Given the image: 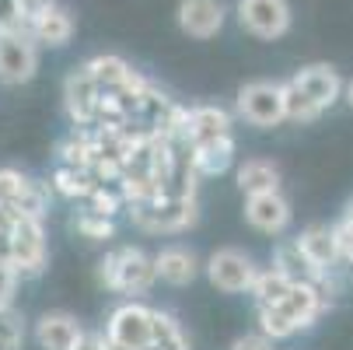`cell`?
I'll list each match as a JSON object with an SVG mask.
<instances>
[{
    "mask_svg": "<svg viewBox=\"0 0 353 350\" xmlns=\"http://www.w3.org/2000/svg\"><path fill=\"white\" fill-rule=\"evenodd\" d=\"M98 280H102L109 291L126 294V298H140L154 287L158 280V266L150 256H143L140 249H116L109 253L102 263H98Z\"/></svg>",
    "mask_w": 353,
    "mask_h": 350,
    "instance_id": "cell-1",
    "label": "cell"
},
{
    "mask_svg": "<svg viewBox=\"0 0 353 350\" xmlns=\"http://www.w3.org/2000/svg\"><path fill=\"white\" fill-rule=\"evenodd\" d=\"M39 70V39L25 25L0 28V81L4 84H28Z\"/></svg>",
    "mask_w": 353,
    "mask_h": 350,
    "instance_id": "cell-2",
    "label": "cell"
},
{
    "mask_svg": "<svg viewBox=\"0 0 353 350\" xmlns=\"http://www.w3.org/2000/svg\"><path fill=\"white\" fill-rule=\"evenodd\" d=\"M8 235H11V263L18 266L21 277H35L46 266V231L42 217L11 211L8 214Z\"/></svg>",
    "mask_w": 353,
    "mask_h": 350,
    "instance_id": "cell-3",
    "label": "cell"
},
{
    "mask_svg": "<svg viewBox=\"0 0 353 350\" xmlns=\"http://www.w3.org/2000/svg\"><path fill=\"white\" fill-rule=\"evenodd\" d=\"M130 217L143 231L175 235V231H185L196 221V196L189 200V196H165V193H158L154 200H147V204H130Z\"/></svg>",
    "mask_w": 353,
    "mask_h": 350,
    "instance_id": "cell-4",
    "label": "cell"
},
{
    "mask_svg": "<svg viewBox=\"0 0 353 350\" xmlns=\"http://www.w3.org/2000/svg\"><path fill=\"white\" fill-rule=\"evenodd\" d=\"M109 350H147L154 340V309H147L140 302H126L112 309L105 322Z\"/></svg>",
    "mask_w": 353,
    "mask_h": 350,
    "instance_id": "cell-5",
    "label": "cell"
},
{
    "mask_svg": "<svg viewBox=\"0 0 353 350\" xmlns=\"http://www.w3.org/2000/svg\"><path fill=\"white\" fill-rule=\"evenodd\" d=\"M238 113L252 126H280L287 119L283 84L273 81H252L238 91Z\"/></svg>",
    "mask_w": 353,
    "mask_h": 350,
    "instance_id": "cell-6",
    "label": "cell"
},
{
    "mask_svg": "<svg viewBox=\"0 0 353 350\" xmlns=\"http://www.w3.org/2000/svg\"><path fill=\"white\" fill-rule=\"evenodd\" d=\"M98 102H102V84L94 81V74L88 70V64H81L63 81V106H67L70 123L81 126V130H91L94 126V116H98Z\"/></svg>",
    "mask_w": 353,
    "mask_h": 350,
    "instance_id": "cell-7",
    "label": "cell"
},
{
    "mask_svg": "<svg viewBox=\"0 0 353 350\" xmlns=\"http://www.w3.org/2000/svg\"><path fill=\"white\" fill-rule=\"evenodd\" d=\"M238 21L245 32H252L256 39H280L290 28V4L287 0H238L234 8Z\"/></svg>",
    "mask_w": 353,
    "mask_h": 350,
    "instance_id": "cell-8",
    "label": "cell"
},
{
    "mask_svg": "<svg viewBox=\"0 0 353 350\" xmlns=\"http://www.w3.org/2000/svg\"><path fill=\"white\" fill-rule=\"evenodd\" d=\"M207 277L217 291L238 294V291H252L259 270L245 253H238V249H217V253L207 260Z\"/></svg>",
    "mask_w": 353,
    "mask_h": 350,
    "instance_id": "cell-9",
    "label": "cell"
},
{
    "mask_svg": "<svg viewBox=\"0 0 353 350\" xmlns=\"http://www.w3.org/2000/svg\"><path fill=\"white\" fill-rule=\"evenodd\" d=\"M46 204H49V193L39 182H32L28 175H21L14 168H0V207H11V211H25V214L42 217Z\"/></svg>",
    "mask_w": 353,
    "mask_h": 350,
    "instance_id": "cell-10",
    "label": "cell"
},
{
    "mask_svg": "<svg viewBox=\"0 0 353 350\" xmlns=\"http://www.w3.org/2000/svg\"><path fill=\"white\" fill-rule=\"evenodd\" d=\"M245 221L263 231V235H280L290 224V204L276 193H256V196H245Z\"/></svg>",
    "mask_w": 353,
    "mask_h": 350,
    "instance_id": "cell-11",
    "label": "cell"
},
{
    "mask_svg": "<svg viewBox=\"0 0 353 350\" xmlns=\"http://www.w3.org/2000/svg\"><path fill=\"white\" fill-rule=\"evenodd\" d=\"M224 4L221 0H182L179 4V28L192 39H214L224 28Z\"/></svg>",
    "mask_w": 353,
    "mask_h": 350,
    "instance_id": "cell-12",
    "label": "cell"
},
{
    "mask_svg": "<svg viewBox=\"0 0 353 350\" xmlns=\"http://www.w3.org/2000/svg\"><path fill=\"white\" fill-rule=\"evenodd\" d=\"M290 81H294L301 91H305L308 98H315V102H319L322 109H332V106L339 102V95L346 91V88H343V81H339V74H336V67H329V64L301 67Z\"/></svg>",
    "mask_w": 353,
    "mask_h": 350,
    "instance_id": "cell-13",
    "label": "cell"
},
{
    "mask_svg": "<svg viewBox=\"0 0 353 350\" xmlns=\"http://www.w3.org/2000/svg\"><path fill=\"white\" fill-rule=\"evenodd\" d=\"M81 336H84L81 322L67 312H46L35 322V340L42 350H74L81 343Z\"/></svg>",
    "mask_w": 353,
    "mask_h": 350,
    "instance_id": "cell-14",
    "label": "cell"
},
{
    "mask_svg": "<svg viewBox=\"0 0 353 350\" xmlns=\"http://www.w3.org/2000/svg\"><path fill=\"white\" fill-rule=\"evenodd\" d=\"M297 242H301V249L312 256V263L322 266V270H332V266L343 260L339 235H336V228H329V224H312V228H305V231L297 235Z\"/></svg>",
    "mask_w": 353,
    "mask_h": 350,
    "instance_id": "cell-15",
    "label": "cell"
},
{
    "mask_svg": "<svg viewBox=\"0 0 353 350\" xmlns=\"http://www.w3.org/2000/svg\"><path fill=\"white\" fill-rule=\"evenodd\" d=\"M217 137H231V116L221 106L189 109V126H185L189 144H207V140H217Z\"/></svg>",
    "mask_w": 353,
    "mask_h": 350,
    "instance_id": "cell-16",
    "label": "cell"
},
{
    "mask_svg": "<svg viewBox=\"0 0 353 350\" xmlns=\"http://www.w3.org/2000/svg\"><path fill=\"white\" fill-rule=\"evenodd\" d=\"M154 266H158V280H165V284H172V287H185V284H192L196 273H199L196 256L189 253V249H182V245L161 249V253L154 256Z\"/></svg>",
    "mask_w": 353,
    "mask_h": 350,
    "instance_id": "cell-17",
    "label": "cell"
},
{
    "mask_svg": "<svg viewBox=\"0 0 353 350\" xmlns=\"http://www.w3.org/2000/svg\"><path fill=\"white\" fill-rule=\"evenodd\" d=\"M32 35L39 39V46H49V49H63L70 39H74V18L67 8L53 4L49 11H42L35 21H32Z\"/></svg>",
    "mask_w": 353,
    "mask_h": 350,
    "instance_id": "cell-18",
    "label": "cell"
},
{
    "mask_svg": "<svg viewBox=\"0 0 353 350\" xmlns=\"http://www.w3.org/2000/svg\"><path fill=\"white\" fill-rule=\"evenodd\" d=\"M192 147V165L203 175H221L231 168L234 162V137H217V140H207V144H189Z\"/></svg>",
    "mask_w": 353,
    "mask_h": 350,
    "instance_id": "cell-19",
    "label": "cell"
},
{
    "mask_svg": "<svg viewBox=\"0 0 353 350\" xmlns=\"http://www.w3.org/2000/svg\"><path fill=\"white\" fill-rule=\"evenodd\" d=\"M238 189L245 196H256V193H276L280 189V168L270 158H248L238 168Z\"/></svg>",
    "mask_w": 353,
    "mask_h": 350,
    "instance_id": "cell-20",
    "label": "cell"
},
{
    "mask_svg": "<svg viewBox=\"0 0 353 350\" xmlns=\"http://www.w3.org/2000/svg\"><path fill=\"white\" fill-rule=\"evenodd\" d=\"M94 186H98V179L88 168H70V165H57L53 182H49V189L60 193L63 200H88Z\"/></svg>",
    "mask_w": 353,
    "mask_h": 350,
    "instance_id": "cell-21",
    "label": "cell"
},
{
    "mask_svg": "<svg viewBox=\"0 0 353 350\" xmlns=\"http://www.w3.org/2000/svg\"><path fill=\"white\" fill-rule=\"evenodd\" d=\"M290 287H294V280L283 270L270 266V270H259L256 284H252V298H256V305H280L290 294Z\"/></svg>",
    "mask_w": 353,
    "mask_h": 350,
    "instance_id": "cell-22",
    "label": "cell"
},
{
    "mask_svg": "<svg viewBox=\"0 0 353 350\" xmlns=\"http://www.w3.org/2000/svg\"><path fill=\"white\" fill-rule=\"evenodd\" d=\"M88 70L94 74V81L102 84V91H109V88H119L130 74H133V67L123 60V57H112V53H102V57H91L88 60Z\"/></svg>",
    "mask_w": 353,
    "mask_h": 350,
    "instance_id": "cell-23",
    "label": "cell"
},
{
    "mask_svg": "<svg viewBox=\"0 0 353 350\" xmlns=\"http://www.w3.org/2000/svg\"><path fill=\"white\" fill-rule=\"evenodd\" d=\"M147 350H189V340H185L175 315L154 309V340H150Z\"/></svg>",
    "mask_w": 353,
    "mask_h": 350,
    "instance_id": "cell-24",
    "label": "cell"
},
{
    "mask_svg": "<svg viewBox=\"0 0 353 350\" xmlns=\"http://www.w3.org/2000/svg\"><path fill=\"white\" fill-rule=\"evenodd\" d=\"M283 102H287V119H294V123H315L325 113L315 98H308L294 81L283 84Z\"/></svg>",
    "mask_w": 353,
    "mask_h": 350,
    "instance_id": "cell-25",
    "label": "cell"
},
{
    "mask_svg": "<svg viewBox=\"0 0 353 350\" xmlns=\"http://www.w3.org/2000/svg\"><path fill=\"white\" fill-rule=\"evenodd\" d=\"M256 319H259V333H266L270 340H287L297 333V326L280 305H256Z\"/></svg>",
    "mask_w": 353,
    "mask_h": 350,
    "instance_id": "cell-26",
    "label": "cell"
},
{
    "mask_svg": "<svg viewBox=\"0 0 353 350\" xmlns=\"http://www.w3.org/2000/svg\"><path fill=\"white\" fill-rule=\"evenodd\" d=\"M74 228H77L84 238H91V242H105V238H112V235H116L112 217L94 214V211H81V214H77V221H74Z\"/></svg>",
    "mask_w": 353,
    "mask_h": 350,
    "instance_id": "cell-27",
    "label": "cell"
},
{
    "mask_svg": "<svg viewBox=\"0 0 353 350\" xmlns=\"http://www.w3.org/2000/svg\"><path fill=\"white\" fill-rule=\"evenodd\" d=\"M21 340H25V322L11 305H4L0 309V350H21Z\"/></svg>",
    "mask_w": 353,
    "mask_h": 350,
    "instance_id": "cell-28",
    "label": "cell"
},
{
    "mask_svg": "<svg viewBox=\"0 0 353 350\" xmlns=\"http://www.w3.org/2000/svg\"><path fill=\"white\" fill-rule=\"evenodd\" d=\"M18 280H21L18 266H14V263H8V260H0V309H4V305H11V298H14V287H18Z\"/></svg>",
    "mask_w": 353,
    "mask_h": 350,
    "instance_id": "cell-29",
    "label": "cell"
},
{
    "mask_svg": "<svg viewBox=\"0 0 353 350\" xmlns=\"http://www.w3.org/2000/svg\"><path fill=\"white\" fill-rule=\"evenodd\" d=\"M57 0H14V11H18V25H25V28H32V21L42 14V11H49Z\"/></svg>",
    "mask_w": 353,
    "mask_h": 350,
    "instance_id": "cell-30",
    "label": "cell"
},
{
    "mask_svg": "<svg viewBox=\"0 0 353 350\" xmlns=\"http://www.w3.org/2000/svg\"><path fill=\"white\" fill-rule=\"evenodd\" d=\"M231 350H273V340L266 333H248V336H238Z\"/></svg>",
    "mask_w": 353,
    "mask_h": 350,
    "instance_id": "cell-31",
    "label": "cell"
},
{
    "mask_svg": "<svg viewBox=\"0 0 353 350\" xmlns=\"http://www.w3.org/2000/svg\"><path fill=\"white\" fill-rule=\"evenodd\" d=\"M336 235H339V249H343V260H346V263H353V224L339 221V224H336Z\"/></svg>",
    "mask_w": 353,
    "mask_h": 350,
    "instance_id": "cell-32",
    "label": "cell"
},
{
    "mask_svg": "<svg viewBox=\"0 0 353 350\" xmlns=\"http://www.w3.org/2000/svg\"><path fill=\"white\" fill-rule=\"evenodd\" d=\"M74 350H109V336L105 333H84Z\"/></svg>",
    "mask_w": 353,
    "mask_h": 350,
    "instance_id": "cell-33",
    "label": "cell"
},
{
    "mask_svg": "<svg viewBox=\"0 0 353 350\" xmlns=\"http://www.w3.org/2000/svg\"><path fill=\"white\" fill-rule=\"evenodd\" d=\"M18 25V11H14V0H0V28Z\"/></svg>",
    "mask_w": 353,
    "mask_h": 350,
    "instance_id": "cell-34",
    "label": "cell"
},
{
    "mask_svg": "<svg viewBox=\"0 0 353 350\" xmlns=\"http://www.w3.org/2000/svg\"><path fill=\"white\" fill-rule=\"evenodd\" d=\"M343 95H346V102H350V109H353V81L346 84V91H343Z\"/></svg>",
    "mask_w": 353,
    "mask_h": 350,
    "instance_id": "cell-35",
    "label": "cell"
},
{
    "mask_svg": "<svg viewBox=\"0 0 353 350\" xmlns=\"http://www.w3.org/2000/svg\"><path fill=\"white\" fill-rule=\"evenodd\" d=\"M8 214H11V207H0V228L8 224Z\"/></svg>",
    "mask_w": 353,
    "mask_h": 350,
    "instance_id": "cell-36",
    "label": "cell"
},
{
    "mask_svg": "<svg viewBox=\"0 0 353 350\" xmlns=\"http://www.w3.org/2000/svg\"><path fill=\"white\" fill-rule=\"evenodd\" d=\"M346 224H353V204H350V211H346V217H343Z\"/></svg>",
    "mask_w": 353,
    "mask_h": 350,
    "instance_id": "cell-37",
    "label": "cell"
}]
</instances>
